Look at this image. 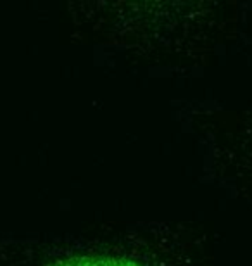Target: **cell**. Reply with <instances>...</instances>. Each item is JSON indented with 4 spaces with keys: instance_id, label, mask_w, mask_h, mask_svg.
<instances>
[{
    "instance_id": "1",
    "label": "cell",
    "mask_w": 252,
    "mask_h": 266,
    "mask_svg": "<svg viewBox=\"0 0 252 266\" xmlns=\"http://www.w3.org/2000/svg\"><path fill=\"white\" fill-rule=\"evenodd\" d=\"M54 266H138L135 261L112 256H76L57 261Z\"/></svg>"
}]
</instances>
